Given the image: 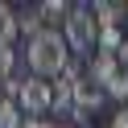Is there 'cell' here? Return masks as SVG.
<instances>
[{"label":"cell","mask_w":128,"mask_h":128,"mask_svg":"<svg viewBox=\"0 0 128 128\" xmlns=\"http://www.w3.org/2000/svg\"><path fill=\"white\" fill-rule=\"evenodd\" d=\"M62 37H66L70 54H78V58H87L91 50H99V21H95L91 4H74L66 17V25H62Z\"/></svg>","instance_id":"cell-2"},{"label":"cell","mask_w":128,"mask_h":128,"mask_svg":"<svg viewBox=\"0 0 128 128\" xmlns=\"http://www.w3.org/2000/svg\"><path fill=\"white\" fill-rule=\"evenodd\" d=\"M12 66H17V50L0 46V87L8 83V78H17V74H12Z\"/></svg>","instance_id":"cell-12"},{"label":"cell","mask_w":128,"mask_h":128,"mask_svg":"<svg viewBox=\"0 0 128 128\" xmlns=\"http://www.w3.org/2000/svg\"><path fill=\"white\" fill-rule=\"evenodd\" d=\"M25 124V112L17 99H0V128H21Z\"/></svg>","instance_id":"cell-10"},{"label":"cell","mask_w":128,"mask_h":128,"mask_svg":"<svg viewBox=\"0 0 128 128\" xmlns=\"http://www.w3.org/2000/svg\"><path fill=\"white\" fill-rule=\"evenodd\" d=\"M37 8H42V17H46V29H58V21L66 25V17H70L74 4H66V0H46V4H37Z\"/></svg>","instance_id":"cell-9"},{"label":"cell","mask_w":128,"mask_h":128,"mask_svg":"<svg viewBox=\"0 0 128 128\" xmlns=\"http://www.w3.org/2000/svg\"><path fill=\"white\" fill-rule=\"evenodd\" d=\"M17 37H21V29H17V8L0 4V46H8V50H12Z\"/></svg>","instance_id":"cell-8"},{"label":"cell","mask_w":128,"mask_h":128,"mask_svg":"<svg viewBox=\"0 0 128 128\" xmlns=\"http://www.w3.org/2000/svg\"><path fill=\"white\" fill-rule=\"evenodd\" d=\"M25 66L33 70V78H58L70 66V46L62 37V29H42L37 37L25 42Z\"/></svg>","instance_id":"cell-1"},{"label":"cell","mask_w":128,"mask_h":128,"mask_svg":"<svg viewBox=\"0 0 128 128\" xmlns=\"http://www.w3.org/2000/svg\"><path fill=\"white\" fill-rule=\"evenodd\" d=\"M91 12H95V21H99V29H120V21H124L128 4H116V0H95Z\"/></svg>","instance_id":"cell-6"},{"label":"cell","mask_w":128,"mask_h":128,"mask_svg":"<svg viewBox=\"0 0 128 128\" xmlns=\"http://www.w3.org/2000/svg\"><path fill=\"white\" fill-rule=\"evenodd\" d=\"M99 50L103 54H120L124 50V33L120 29H99Z\"/></svg>","instance_id":"cell-11"},{"label":"cell","mask_w":128,"mask_h":128,"mask_svg":"<svg viewBox=\"0 0 128 128\" xmlns=\"http://www.w3.org/2000/svg\"><path fill=\"white\" fill-rule=\"evenodd\" d=\"M108 128H128V103H120V108H116V116L108 120Z\"/></svg>","instance_id":"cell-13"},{"label":"cell","mask_w":128,"mask_h":128,"mask_svg":"<svg viewBox=\"0 0 128 128\" xmlns=\"http://www.w3.org/2000/svg\"><path fill=\"white\" fill-rule=\"evenodd\" d=\"M54 128H74V124H54Z\"/></svg>","instance_id":"cell-16"},{"label":"cell","mask_w":128,"mask_h":128,"mask_svg":"<svg viewBox=\"0 0 128 128\" xmlns=\"http://www.w3.org/2000/svg\"><path fill=\"white\" fill-rule=\"evenodd\" d=\"M120 74H124L120 54H103V50H95V58H91V74H87V78H91L95 87H103V91H112Z\"/></svg>","instance_id":"cell-4"},{"label":"cell","mask_w":128,"mask_h":128,"mask_svg":"<svg viewBox=\"0 0 128 128\" xmlns=\"http://www.w3.org/2000/svg\"><path fill=\"white\" fill-rule=\"evenodd\" d=\"M120 66L128 70V42H124V50H120Z\"/></svg>","instance_id":"cell-15"},{"label":"cell","mask_w":128,"mask_h":128,"mask_svg":"<svg viewBox=\"0 0 128 128\" xmlns=\"http://www.w3.org/2000/svg\"><path fill=\"white\" fill-rule=\"evenodd\" d=\"M17 29L25 37H37L46 29V17H42V8H37V4H29V8H17Z\"/></svg>","instance_id":"cell-7"},{"label":"cell","mask_w":128,"mask_h":128,"mask_svg":"<svg viewBox=\"0 0 128 128\" xmlns=\"http://www.w3.org/2000/svg\"><path fill=\"white\" fill-rule=\"evenodd\" d=\"M124 21H128V12H124Z\"/></svg>","instance_id":"cell-17"},{"label":"cell","mask_w":128,"mask_h":128,"mask_svg":"<svg viewBox=\"0 0 128 128\" xmlns=\"http://www.w3.org/2000/svg\"><path fill=\"white\" fill-rule=\"evenodd\" d=\"M0 99H4V95H0Z\"/></svg>","instance_id":"cell-18"},{"label":"cell","mask_w":128,"mask_h":128,"mask_svg":"<svg viewBox=\"0 0 128 128\" xmlns=\"http://www.w3.org/2000/svg\"><path fill=\"white\" fill-rule=\"evenodd\" d=\"M17 103L25 112V120H46V112H54V83L46 78H17Z\"/></svg>","instance_id":"cell-3"},{"label":"cell","mask_w":128,"mask_h":128,"mask_svg":"<svg viewBox=\"0 0 128 128\" xmlns=\"http://www.w3.org/2000/svg\"><path fill=\"white\" fill-rule=\"evenodd\" d=\"M21 128H54V124H50V120H25Z\"/></svg>","instance_id":"cell-14"},{"label":"cell","mask_w":128,"mask_h":128,"mask_svg":"<svg viewBox=\"0 0 128 128\" xmlns=\"http://www.w3.org/2000/svg\"><path fill=\"white\" fill-rule=\"evenodd\" d=\"M103 99H108L103 87H95L91 78H78V87H74V120H87L91 112H99Z\"/></svg>","instance_id":"cell-5"}]
</instances>
